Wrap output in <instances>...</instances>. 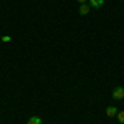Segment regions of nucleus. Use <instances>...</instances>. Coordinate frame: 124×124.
Here are the masks:
<instances>
[{"instance_id":"3","label":"nucleus","mask_w":124,"mask_h":124,"mask_svg":"<svg viewBox=\"0 0 124 124\" xmlns=\"http://www.w3.org/2000/svg\"><path fill=\"white\" fill-rule=\"evenodd\" d=\"M117 113H119V111H117L116 106H109V108L106 109V116H108V117H114V116H117Z\"/></svg>"},{"instance_id":"8","label":"nucleus","mask_w":124,"mask_h":124,"mask_svg":"<svg viewBox=\"0 0 124 124\" xmlns=\"http://www.w3.org/2000/svg\"><path fill=\"white\" fill-rule=\"evenodd\" d=\"M76 2H79V3H86L88 0H76Z\"/></svg>"},{"instance_id":"6","label":"nucleus","mask_w":124,"mask_h":124,"mask_svg":"<svg viewBox=\"0 0 124 124\" xmlns=\"http://www.w3.org/2000/svg\"><path fill=\"white\" fill-rule=\"evenodd\" d=\"M116 117H117V121H119L121 124H124V111H121V113H117V116H116Z\"/></svg>"},{"instance_id":"7","label":"nucleus","mask_w":124,"mask_h":124,"mask_svg":"<svg viewBox=\"0 0 124 124\" xmlns=\"http://www.w3.org/2000/svg\"><path fill=\"white\" fill-rule=\"evenodd\" d=\"M0 38H2V41H3V43H8L10 40H12V37H0Z\"/></svg>"},{"instance_id":"4","label":"nucleus","mask_w":124,"mask_h":124,"mask_svg":"<svg viewBox=\"0 0 124 124\" xmlns=\"http://www.w3.org/2000/svg\"><path fill=\"white\" fill-rule=\"evenodd\" d=\"M89 10H91L89 3H81V7H79V15H88Z\"/></svg>"},{"instance_id":"5","label":"nucleus","mask_w":124,"mask_h":124,"mask_svg":"<svg viewBox=\"0 0 124 124\" xmlns=\"http://www.w3.org/2000/svg\"><path fill=\"white\" fill-rule=\"evenodd\" d=\"M27 124H41V117H38V116H31Z\"/></svg>"},{"instance_id":"2","label":"nucleus","mask_w":124,"mask_h":124,"mask_svg":"<svg viewBox=\"0 0 124 124\" xmlns=\"http://www.w3.org/2000/svg\"><path fill=\"white\" fill-rule=\"evenodd\" d=\"M88 3L91 8H101L104 5V0H88Z\"/></svg>"},{"instance_id":"1","label":"nucleus","mask_w":124,"mask_h":124,"mask_svg":"<svg viewBox=\"0 0 124 124\" xmlns=\"http://www.w3.org/2000/svg\"><path fill=\"white\" fill-rule=\"evenodd\" d=\"M113 98L114 99H124V88L123 86H116L113 89Z\"/></svg>"}]
</instances>
